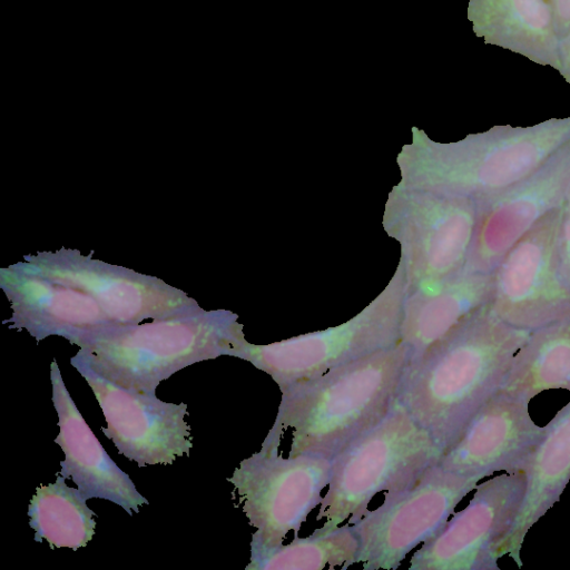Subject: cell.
I'll return each mask as SVG.
<instances>
[{
    "mask_svg": "<svg viewBox=\"0 0 570 570\" xmlns=\"http://www.w3.org/2000/svg\"><path fill=\"white\" fill-rule=\"evenodd\" d=\"M530 333L500 320L488 302L407 360L397 402L446 451L499 390Z\"/></svg>",
    "mask_w": 570,
    "mask_h": 570,
    "instance_id": "obj_1",
    "label": "cell"
},
{
    "mask_svg": "<svg viewBox=\"0 0 570 570\" xmlns=\"http://www.w3.org/2000/svg\"><path fill=\"white\" fill-rule=\"evenodd\" d=\"M570 181V140L535 171L478 200L479 216L462 274H492L508 250L550 212L562 208Z\"/></svg>",
    "mask_w": 570,
    "mask_h": 570,
    "instance_id": "obj_14",
    "label": "cell"
},
{
    "mask_svg": "<svg viewBox=\"0 0 570 570\" xmlns=\"http://www.w3.org/2000/svg\"><path fill=\"white\" fill-rule=\"evenodd\" d=\"M407 286L402 267L386 289L345 323L265 345L244 338L232 356L268 374L279 390L400 342Z\"/></svg>",
    "mask_w": 570,
    "mask_h": 570,
    "instance_id": "obj_7",
    "label": "cell"
},
{
    "mask_svg": "<svg viewBox=\"0 0 570 570\" xmlns=\"http://www.w3.org/2000/svg\"><path fill=\"white\" fill-rule=\"evenodd\" d=\"M524 471L527 483L522 503L498 548L500 558L508 554L519 568L527 533L559 501L570 481V401L546 425Z\"/></svg>",
    "mask_w": 570,
    "mask_h": 570,
    "instance_id": "obj_18",
    "label": "cell"
},
{
    "mask_svg": "<svg viewBox=\"0 0 570 570\" xmlns=\"http://www.w3.org/2000/svg\"><path fill=\"white\" fill-rule=\"evenodd\" d=\"M449 471L439 462L409 485L385 494L351 525L358 540L356 562L364 570L396 569L419 544L435 537L455 507L482 480Z\"/></svg>",
    "mask_w": 570,
    "mask_h": 570,
    "instance_id": "obj_9",
    "label": "cell"
},
{
    "mask_svg": "<svg viewBox=\"0 0 570 570\" xmlns=\"http://www.w3.org/2000/svg\"><path fill=\"white\" fill-rule=\"evenodd\" d=\"M479 216L476 199L399 184L383 226L401 245L407 293H430L461 276Z\"/></svg>",
    "mask_w": 570,
    "mask_h": 570,
    "instance_id": "obj_6",
    "label": "cell"
},
{
    "mask_svg": "<svg viewBox=\"0 0 570 570\" xmlns=\"http://www.w3.org/2000/svg\"><path fill=\"white\" fill-rule=\"evenodd\" d=\"M570 392V317L530 333L498 391L525 402L549 390Z\"/></svg>",
    "mask_w": 570,
    "mask_h": 570,
    "instance_id": "obj_20",
    "label": "cell"
},
{
    "mask_svg": "<svg viewBox=\"0 0 570 570\" xmlns=\"http://www.w3.org/2000/svg\"><path fill=\"white\" fill-rule=\"evenodd\" d=\"M237 314L197 311L116 325L81 342L75 357L127 390L156 395L160 382L198 362L232 356L245 338Z\"/></svg>",
    "mask_w": 570,
    "mask_h": 570,
    "instance_id": "obj_4",
    "label": "cell"
},
{
    "mask_svg": "<svg viewBox=\"0 0 570 570\" xmlns=\"http://www.w3.org/2000/svg\"><path fill=\"white\" fill-rule=\"evenodd\" d=\"M70 364L91 387L104 413V434L118 452L138 466L173 464L189 455L190 426L185 417L187 404L164 402L156 395L127 390L96 373L72 356Z\"/></svg>",
    "mask_w": 570,
    "mask_h": 570,
    "instance_id": "obj_13",
    "label": "cell"
},
{
    "mask_svg": "<svg viewBox=\"0 0 570 570\" xmlns=\"http://www.w3.org/2000/svg\"><path fill=\"white\" fill-rule=\"evenodd\" d=\"M279 445L264 439L261 450L242 460L227 479L255 529L250 556L279 547L289 531L297 537L330 483L331 459L311 454L284 458Z\"/></svg>",
    "mask_w": 570,
    "mask_h": 570,
    "instance_id": "obj_8",
    "label": "cell"
},
{
    "mask_svg": "<svg viewBox=\"0 0 570 570\" xmlns=\"http://www.w3.org/2000/svg\"><path fill=\"white\" fill-rule=\"evenodd\" d=\"M409 356L407 347L399 342L282 389L265 439L281 442L289 431V456L332 460L390 413Z\"/></svg>",
    "mask_w": 570,
    "mask_h": 570,
    "instance_id": "obj_2",
    "label": "cell"
},
{
    "mask_svg": "<svg viewBox=\"0 0 570 570\" xmlns=\"http://www.w3.org/2000/svg\"><path fill=\"white\" fill-rule=\"evenodd\" d=\"M525 471L476 484L468 505L411 557L409 570H500L498 548L510 531L525 490Z\"/></svg>",
    "mask_w": 570,
    "mask_h": 570,
    "instance_id": "obj_11",
    "label": "cell"
},
{
    "mask_svg": "<svg viewBox=\"0 0 570 570\" xmlns=\"http://www.w3.org/2000/svg\"><path fill=\"white\" fill-rule=\"evenodd\" d=\"M442 450L397 400L373 429L332 459L331 478L320 504L315 530L352 524L380 492L394 493L438 463Z\"/></svg>",
    "mask_w": 570,
    "mask_h": 570,
    "instance_id": "obj_5",
    "label": "cell"
},
{
    "mask_svg": "<svg viewBox=\"0 0 570 570\" xmlns=\"http://www.w3.org/2000/svg\"><path fill=\"white\" fill-rule=\"evenodd\" d=\"M65 480L59 473L53 482L36 489L28 508L29 525L35 541L76 551L92 539L96 513L79 489L68 487Z\"/></svg>",
    "mask_w": 570,
    "mask_h": 570,
    "instance_id": "obj_21",
    "label": "cell"
},
{
    "mask_svg": "<svg viewBox=\"0 0 570 570\" xmlns=\"http://www.w3.org/2000/svg\"><path fill=\"white\" fill-rule=\"evenodd\" d=\"M358 540L346 523L331 531L295 537L288 544L250 556L245 570H322L347 569L356 562Z\"/></svg>",
    "mask_w": 570,
    "mask_h": 570,
    "instance_id": "obj_22",
    "label": "cell"
},
{
    "mask_svg": "<svg viewBox=\"0 0 570 570\" xmlns=\"http://www.w3.org/2000/svg\"><path fill=\"white\" fill-rule=\"evenodd\" d=\"M492 274H462L436 291L407 293L401 336L413 357L443 337L470 313L491 301Z\"/></svg>",
    "mask_w": 570,
    "mask_h": 570,
    "instance_id": "obj_19",
    "label": "cell"
},
{
    "mask_svg": "<svg viewBox=\"0 0 570 570\" xmlns=\"http://www.w3.org/2000/svg\"><path fill=\"white\" fill-rule=\"evenodd\" d=\"M0 286L12 308L4 321L38 342L61 336L75 345L116 326L89 294L55 282L23 262L0 268Z\"/></svg>",
    "mask_w": 570,
    "mask_h": 570,
    "instance_id": "obj_16",
    "label": "cell"
},
{
    "mask_svg": "<svg viewBox=\"0 0 570 570\" xmlns=\"http://www.w3.org/2000/svg\"><path fill=\"white\" fill-rule=\"evenodd\" d=\"M569 140L570 118L498 126L445 144L413 128L397 157L400 184L481 200L531 175Z\"/></svg>",
    "mask_w": 570,
    "mask_h": 570,
    "instance_id": "obj_3",
    "label": "cell"
},
{
    "mask_svg": "<svg viewBox=\"0 0 570 570\" xmlns=\"http://www.w3.org/2000/svg\"><path fill=\"white\" fill-rule=\"evenodd\" d=\"M50 381L59 426L55 442L65 453L60 474L71 479L87 500H108L129 515L138 513L148 500L102 448L69 394L55 360L50 365Z\"/></svg>",
    "mask_w": 570,
    "mask_h": 570,
    "instance_id": "obj_17",
    "label": "cell"
},
{
    "mask_svg": "<svg viewBox=\"0 0 570 570\" xmlns=\"http://www.w3.org/2000/svg\"><path fill=\"white\" fill-rule=\"evenodd\" d=\"M23 264L55 282L92 296L115 325L139 324L202 308L196 299L164 281L92 259L75 249L24 256Z\"/></svg>",
    "mask_w": 570,
    "mask_h": 570,
    "instance_id": "obj_10",
    "label": "cell"
},
{
    "mask_svg": "<svg viewBox=\"0 0 570 570\" xmlns=\"http://www.w3.org/2000/svg\"><path fill=\"white\" fill-rule=\"evenodd\" d=\"M546 426L529 414V402L497 391L472 416L439 464L466 475L525 470Z\"/></svg>",
    "mask_w": 570,
    "mask_h": 570,
    "instance_id": "obj_15",
    "label": "cell"
},
{
    "mask_svg": "<svg viewBox=\"0 0 570 570\" xmlns=\"http://www.w3.org/2000/svg\"><path fill=\"white\" fill-rule=\"evenodd\" d=\"M556 271L560 283L570 291V214L562 213L556 244Z\"/></svg>",
    "mask_w": 570,
    "mask_h": 570,
    "instance_id": "obj_23",
    "label": "cell"
},
{
    "mask_svg": "<svg viewBox=\"0 0 570 570\" xmlns=\"http://www.w3.org/2000/svg\"><path fill=\"white\" fill-rule=\"evenodd\" d=\"M562 213L563 214H570V181H569V185H568V188H567V193H566V197H564V203H563V206H562Z\"/></svg>",
    "mask_w": 570,
    "mask_h": 570,
    "instance_id": "obj_24",
    "label": "cell"
},
{
    "mask_svg": "<svg viewBox=\"0 0 570 570\" xmlns=\"http://www.w3.org/2000/svg\"><path fill=\"white\" fill-rule=\"evenodd\" d=\"M562 208L541 218L492 272L490 306L507 324L534 331L570 317V291L556 271V244Z\"/></svg>",
    "mask_w": 570,
    "mask_h": 570,
    "instance_id": "obj_12",
    "label": "cell"
}]
</instances>
